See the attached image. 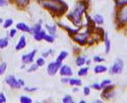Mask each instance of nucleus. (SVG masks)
Listing matches in <instances>:
<instances>
[{
	"instance_id": "obj_1",
	"label": "nucleus",
	"mask_w": 127,
	"mask_h": 103,
	"mask_svg": "<svg viewBox=\"0 0 127 103\" xmlns=\"http://www.w3.org/2000/svg\"><path fill=\"white\" fill-rule=\"evenodd\" d=\"M42 5L58 16H61L68 10V5L63 0H42Z\"/></svg>"
},
{
	"instance_id": "obj_2",
	"label": "nucleus",
	"mask_w": 127,
	"mask_h": 103,
	"mask_svg": "<svg viewBox=\"0 0 127 103\" xmlns=\"http://www.w3.org/2000/svg\"><path fill=\"white\" fill-rule=\"evenodd\" d=\"M87 8H88V2H86V1L78 2L77 5L75 6L74 10L67 15V18L74 25H79L81 23V20H82V18H81L82 14L86 12Z\"/></svg>"
},
{
	"instance_id": "obj_3",
	"label": "nucleus",
	"mask_w": 127,
	"mask_h": 103,
	"mask_svg": "<svg viewBox=\"0 0 127 103\" xmlns=\"http://www.w3.org/2000/svg\"><path fill=\"white\" fill-rule=\"evenodd\" d=\"M90 33H89V30H87L86 33H81V34H74L72 37H73V40L74 42H76L78 45H80V46H82V45H86L87 43H88V38H89V36H90V34H89Z\"/></svg>"
},
{
	"instance_id": "obj_4",
	"label": "nucleus",
	"mask_w": 127,
	"mask_h": 103,
	"mask_svg": "<svg viewBox=\"0 0 127 103\" xmlns=\"http://www.w3.org/2000/svg\"><path fill=\"white\" fill-rule=\"evenodd\" d=\"M127 18V10H126V5L121 7L120 10H118V14H117V20H118V24L120 27L126 24V19Z\"/></svg>"
},
{
	"instance_id": "obj_5",
	"label": "nucleus",
	"mask_w": 127,
	"mask_h": 103,
	"mask_svg": "<svg viewBox=\"0 0 127 103\" xmlns=\"http://www.w3.org/2000/svg\"><path fill=\"white\" fill-rule=\"evenodd\" d=\"M123 61L121 59H117L116 62L114 63V65L111 67L110 69V73L111 74H120L121 72L123 71Z\"/></svg>"
},
{
	"instance_id": "obj_6",
	"label": "nucleus",
	"mask_w": 127,
	"mask_h": 103,
	"mask_svg": "<svg viewBox=\"0 0 127 103\" xmlns=\"http://www.w3.org/2000/svg\"><path fill=\"white\" fill-rule=\"evenodd\" d=\"M61 67V62H52V63L49 64L48 68H47V72L50 76H54L57 71L59 70V68Z\"/></svg>"
},
{
	"instance_id": "obj_7",
	"label": "nucleus",
	"mask_w": 127,
	"mask_h": 103,
	"mask_svg": "<svg viewBox=\"0 0 127 103\" xmlns=\"http://www.w3.org/2000/svg\"><path fill=\"white\" fill-rule=\"evenodd\" d=\"M5 82L7 83V85H8V86H10L11 88L19 89L20 87H22V86L19 85L18 82H17V80L14 78V76H11V75H9V76H8V77L5 79Z\"/></svg>"
},
{
	"instance_id": "obj_8",
	"label": "nucleus",
	"mask_w": 127,
	"mask_h": 103,
	"mask_svg": "<svg viewBox=\"0 0 127 103\" xmlns=\"http://www.w3.org/2000/svg\"><path fill=\"white\" fill-rule=\"evenodd\" d=\"M60 69V75L61 76H64V77H70L72 75V70L69 66L67 65H61V68Z\"/></svg>"
},
{
	"instance_id": "obj_9",
	"label": "nucleus",
	"mask_w": 127,
	"mask_h": 103,
	"mask_svg": "<svg viewBox=\"0 0 127 103\" xmlns=\"http://www.w3.org/2000/svg\"><path fill=\"white\" fill-rule=\"evenodd\" d=\"M37 53V50H34L33 52H31V53L27 54V55H24L23 56V62L25 64H30L32 62L34 61V58H35V55Z\"/></svg>"
},
{
	"instance_id": "obj_10",
	"label": "nucleus",
	"mask_w": 127,
	"mask_h": 103,
	"mask_svg": "<svg viewBox=\"0 0 127 103\" xmlns=\"http://www.w3.org/2000/svg\"><path fill=\"white\" fill-rule=\"evenodd\" d=\"M86 18H87V26H88V30L89 33H92L95 30V28H96V22H95V20H93V18H91L90 15L86 14Z\"/></svg>"
},
{
	"instance_id": "obj_11",
	"label": "nucleus",
	"mask_w": 127,
	"mask_h": 103,
	"mask_svg": "<svg viewBox=\"0 0 127 103\" xmlns=\"http://www.w3.org/2000/svg\"><path fill=\"white\" fill-rule=\"evenodd\" d=\"M26 45H27V42H26V37L23 35L22 37L19 38V40H18V43H17V45H16V47H15V50L16 51H19V50H23L25 47H26Z\"/></svg>"
},
{
	"instance_id": "obj_12",
	"label": "nucleus",
	"mask_w": 127,
	"mask_h": 103,
	"mask_svg": "<svg viewBox=\"0 0 127 103\" xmlns=\"http://www.w3.org/2000/svg\"><path fill=\"white\" fill-rule=\"evenodd\" d=\"M60 25H61L63 28H64V29H66V30H67V33H68V34H69L70 36H73L74 34H76L78 33L79 28L81 27V26H80L79 28H76V29H72V28H70V27H68V26H66V25H64V24H61V23H60Z\"/></svg>"
},
{
	"instance_id": "obj_13",
	"label": "nucleus",
	"mask_w": 127,
	"mask_h": 103,
	"mask_svg": "<svg viewBox=\"0 0 127 103\" xmlns=\"http://www.w3.org/2000/svg\"><path fill=\"white\" fill-rule=\"evenodd\" d=\"M46 35V32L45 30H43V29H41V30H39L38 33H36V34H34V38L36 39V40H42V39H44V36Z\"/></svg>"
},
{
	"instance_id": "obj_14",
	"label": "nucleus",
	"mask_w": 127,
	"mask_h": 103,
	"mask_svg": "<svg viewBox=\"0 0 127 103\" xmlns=\"http://www.w3.org/2000/svg\"><path fill=\"white\" fill-rule=\"evenodd\" d=\"M16 28L19 29V30H23V32H26V33H31V28L24 22H19L16 24Z\"/></svg>"
},
{
	"instance_id": "obj_15",
	"label": "nucleus",
	"mask_w": 127,
	"mask_h": 103,
	"mask_svg": "<svg viewBox=\"0 0 127 103\" xmlns=\"http://www.w3.org/2000/svg\"><path fill=\"white\" fill-rule=\"evenodd\" d=\"M107 71V67L104 65H98L95 67V73L100 74V73H104V72Z\"/></svg>"
},
{
	"instance_id": "obj_16",
	"label": "nucleus",
	"mask_w": 127,
	"mask_h": 103,
	"mask_svg": "<svg viewBox=\"0 0 127 103\" xmlns=\"http://www.w3.org/2000/svg\"><path fill=\"white\" fill-rule=\"evenodd\" d=\"M105 46H106V54H109V52H110V39L108 38V35L107 34H105Z\"/></svg>"
},
{
	"instance_id": "obj_17",
	"label": "nucleus",
	"mask_w": 127,
	"mask_h": 103,
	"mask_svg": "<svg viewBox=\"0 0 127 103\" xmlns=\"http://www.w3.org/2000/svg\"><path fill=\"white\" fill-rule=\"evenodd\" d=\"M94 20H95V22H96L97 24H103L104 23V18L100 14H96V15H95Z\"/></svg>"
},
{
	"instance_id": "obj_18",
	"label": "nucleus",
	"mask_w": 127,
	"mask_h": 103,
	"mask_svg": "<svg viewBox=\"0 0 127 103\" xmlns=\"http://www.w3.org/2000/svg\"><path fill=\"white\" fill-rule=\"evenodd\" d=\"M86 58H83V57H78V58H76V61H75V63H76V66H78V67H81V66H83L84 64H86Z\"/></svg>"
},
{
	"instance_id": "obj_19",
	"label": "nucleus",
	"mask_w": 127,
	"mask_h": 103,
	"mask_svg": "<svg viewBox=\"0 0 127 103\" xmlns=\"http://www.w3.org/2000/svg\"><path fill=\"white\" fill-rule=\"evenodd\" d=\"M81 83H82V82L79 79H70L69 80V84L73 85V86H80Z\"/></svg>"
},
{
	"instance_id": "obj_20",
	"label": "nucleus",
	"mask_w": 127,
	"mask_h": 103,
	"mask_svg": "<svg viewBox=\"0 0 127 103\" xmlns=\"http://www.w3.org/2000/svg\"><path fill=\"white\" fill-rule=\"evenodd\" d=\"M68 56V53H67V52H61V53L59 54V56H58V58H57V62H61V63H62V61L63 60H64L66 57Z\"/></svg>"
},
{
	"instance_id": "obj_21",
	"label": "nucleus",
	"mask_w": 127,
	"mask_h": 103,
	"mask_svg": "<svg viewBox=\"0 0 127 103\" xmlns=\"http://www.w3.org/2000/svg\"><path fill=\"white\" fill-rule=\"evenodd\" d=\"M95 30H96V34H98L100 36V39H102L104 37V35H105L104 29L101 28V27H96V28H95Z\"/></svg>"
},
{
	"instance_id": "obj_22",
	"label": "nucleus",
	"mask_w": 127,
	"mask_h": 103,
	"mask_svg": "<svg viewBox=\"0 0 127 103\" xmlns=\"http://www.w3.org/2000/svg\"><path fill=\"white\" fill-rule=\"evenodd\" d=\"M13 1H14L18 6L24 7V6H26V5H28V4H29L30 0H13Z\"/></svg>"
},
{
	"instance_id": "obj_23",
	"label": "nucleus",
	"mask_w": 127,
	"mask_h": 103,
	"mask_svg": "<svg viewBox=\"0 0 127 103\" xmlns=\"http://www.w3.org/2000/svg\"><path fill=\"white\" fill-rule=\"evenodd\" d=\"M8 46V39L7 38H0V49H4Z\"/></svg>"
},
{
	"instance_id": "obj_24",
	"label": "nucleus",
	"mask_w": 127,
	"mask_h": 103,
	"mask_svg": "<svg viewBox=\"0 0 127 103\" xmlns=\"http://www.w3.org/2000/svg\"><path fill=\"white\" fill-rule=\"evenodd\" d=\"M115 2H116V6L117 7H123L126 5L127 3V0H115Z\"/></svg>"
},
{
	"instance_id": "obj_25",
	"label": "nucleus",
	"mask_w": 127,
	"mask_h": 103,
	"mask_svg": "<svg viewBox=\"0 0 127 103\" xmlns=\"http://www.w3.org/2000/svg\"><path fill=\"white\" fill-rule=\"evenodd\" d=\"M88 72H89V68H88V67L81 68V69L78 71V76H87V75H88Z\"/></svg>"
},
{
	"instance_id": "obj_26",
	"label": "nucleus",
	"mask_w": 127,
	"mask_h": 103,
	"mask_svg": "<svg viewBox=\"0 0 127 103\" xmlns=\"http://www.w3.org/2000/svg\"><path fill=\"white\" fill-rule=\"evenodd\" d=\"M19 101L22 103H32L33 102V100H32L30 97H28V96H22L20 99H19Z\"/></svg>"
},
{
	"instance_id": "obj_27",
	"label": "nucleus",
	"mask_w": 127,
	"mask_h": 103,
	"mask_svg": "<svg viewBox=\"0 0 127 103\" xmlns=\"http://www.w3.org/2000/svg\"><path fill=\"white\" fill-rule=\"evenodd\" d=\"M62 102L63 103H73V100L70 95H65L62 99Z\"/></svg>"
},
{
	"instance_id": "obj_28",
	"label": "nucleus",
	"mask_w": 127,
	"mask_h": 103,
	"mask_svg": "<svg viewBox=\"0 0 127 103\" xmlns=\"http://www.w3.org/2000/svg\"><path fill=\"white\" fill-rule=\"evenodd\" d=\"M46 28L49 30V32H50V34H52V35H54L55 34V33H56V26H50V25H46Z\"/></svg>"
},
{
	"instance_id": "obj_29",
	"label": "nucleus",
	"mask_w": 127,
	"mask_h": 103,
	"mask_svg": "<svg viewBox=\"0 0 127 103\" xmlns=\"http://www.w3.org/2000/svg\"><path fill=\"white\" fill-rule=\"evenodd\" d=\"M44 39L46 40V42H48V43H53L55 40V37L53 36L52 34L51 35H48V34H46L45 36H44Z\"/></svg>"
},
{
	"instance_id": "obj_30",
	"label": "nucleus",
	"mask_w": 127,
	"mask_h": 103,
	"mask_svg": "<svg viewBox=\"0 0 127 103\" xmlns=\"http://www.w3.org/2000/svg\"><path fill=\"white\" fill-rule=\"evenodd\" d=\"M12 22H13L12 19H10V18H9V19H6L5 22H4V24H3V27H4V28H8L9 26H11Z\"/></svg>"
},
{
	"instance_id": "obj_31",
	"label": "nucleus",
	"mask_w": 127,
	"mask_h": 103,
	"mask_svg": "<svg viewBox=\"0 0 127 103\" xmlns=\"http://www.w3.org/2000/svg\"><path fill=\"white\" fill-rule=\"evenodd\" d=\"M111 84V80H104L102 83H101V85H100V87H101V89H103L104 87H106V86H108V85H110Z\"/></svg>"
},
{
	"instance_id": "obj_32",
	"label": "nucleus",
	"mask_w": 127,
	"mask_h": 103,
	"mask_svg": "<svg viewBox=\"0 0 127 103\" xmlns=\"http://www.w3.org/2000/svg\"><path fill=\"white\" fill-rule=\"evenodd\" d=\"M6 67H7L6 63H2L1 65H0V76H1L4 72L6 71Z\"/></svg>"
},
{
	"instance_id": "obj_33",
	"label": "nucleus",
	"mask_w": 127,
	"mask_h": 103,
	"mask_svg": "<svg viewBox=\"0 0 127 103\" xmlns=\"http://www.w3.org/2000/svg\"><path fill=\"white\" fill-rule=\"evenodd\" d=\"M39 30H41V23H38V24H36L35 26H34V28L33 29H31V32H33L34 34H36V33H38Z\"/></svg>"
},
{
	"instance_id": "obj_34",
	"label": "nucleus",
	"mask_w": 127,
	"mask_h": 103,
	"mask_svg": "<svg viewBox=\"0 0 127 103\" xmlns=\"http://www.w3.org/2000/svg\"><path fill=\"white\" fill-rule=\"evenodd\" d=\"M39 67H41V66H44V64H45V60L43 59V58H39L38 60H37V63H36Z\"/></svg>"
},
{
	"instance_id": "obj_35",
	"label": "nucleus",
	"mask_w": 127,
	"mask_h": 103,
	"mask_svg": "<svg viewBox=\"0 0 127 103\" xmlns=\"http://www.w3.org/2000/svg\"><path fill=\"white\" fill-rule=\"evenodd\" d=\"M38 68H39V66H38L37 64H36V65H32L31 68L28 70V72H34V71H37Z\"/></svg>"
},
{
	"instance_id": "obj_36",
	"label": "nucleus",
	"mask_w": 127,
	"mask_h": 103,
	"mask_svg": "<svg viewBox=\"0 0 127 103\" xmlns=\"http://www.w3.org/2000/svg\"><path fill=\"white\" fill-rule=\"evenodd\" d=\"M94 61H95V62H97V63H100V62H103V61H104V59L101 58V57H99V56H97V57H95V58H94Z\"/></svg>"
},
{
	"instance_id": "obj_37",
	"label": "nucleus",
	"mask_w": 127,
	"mask_h": 103,
	"mask_svg": "<svg viewBox=\"0 0 127 103\" xmlns=\"http://www.w3.org/2000/svg\"><path fill=\"white\" fill-rule=\"evenodd\" d=\"M83 94L86 95V96H88L90 94V88L89 87H84L83 88Z\"/></svg>"
},
{
	"instance_id": "obj_38",
	"label": "nucleus",
	"mask_w": 127,
	"mask_h": 103,
	"mask_svg": "<svg viewBox=\"0 0 127 103\" xmlns=\"http://www.w3.org/2000/svg\"><path fill=\"white\" fill-rule=\"evenodd\" d=\"M53 53V52H52V50H49L48 52H45V53H43V54H42V56H43L44 58H46V57H48L50 54H52Z\"/></svg>"
},
{
	"instance_id": "obj_39",
	"label": "nucleus",
	"mask_w": 127,
	"mask_h": 103,
	"mask_svg": "<svg viewBox=\"0 0 127 103\" xmlns=\"http://www.w3.org/2000/svg\"><path fill=\"white\" fill-rule=\"evenodd\" d=\"M5 101H6L5 96H4L2 93H0V103H3V102H5Z\"/></svg>"
},
{
	"instance_id": "obj_40",
	"label": "nucleus",
	"mask_w": 127,
	"mask_h": 103,
	"mask_svg": "<svg viewBox=\"0 0 127 103\" xmlns=\"http://www.w3.org/2000/svg\"><path fill=\"white\" fill-rule=\"evenodd\" d=\"M15 34H16V29H11V30H10V33H9V36L13 37L15 35Z\"/></svg>"
},
{
	"instance_id": "obj_41",
	"label": "nucleus",
	"mask_w": 127,
	"mask_h": 103,
	"mask_svg": "<svg viewBox=\"0 0 127 103\" xmlns=\"http://www.w3.org/2000/svg\"><path fill=\"white\" fill-rule=\"evenodd\" d=\"M8 4V2L6 0H0V6H6Z\"/></svg>"
},
{
	"instance_id": "obj_42",
	"label": "nucleus",
	"mask_w": 127,
	"mask_h": 103,
	"mask_svg": "<svg viewBox=\"0 0 127 103\" xmlns=\"http://www.w3.org/2000/svg\"><path fill=\"white\" fill-rule=\"evenodd\" d=\"M69 80H70V79H68V77H67V78H63V79L61 80V82H62L63 84H67V83H69Z\"/></svg>"
},
{
	"instance_id": "obj_43",
	"label": "nucleus",
	"mask_w": 127,
	"mask_h": 103,
	"mask_svg": "<svg viewBox=\"0 0 127 103\" xmlns=\"http://www.w3.org/2000/svg\"><path fill=\"white\" fill-rule=\"evenodd\" d=\"M92 88H94V89H98V90H101V87H100V85L99 84H93L92 85Z\"/></svg>"
},
{
	"instance_id": "obj_44",
	"label": "nucleus",
	"mask_w": 127,
	"mask_h": 103,
	"mask_svg": "<svg viewBox=\"0 0 127 103\" xmlns=\"http://www.w3.org/2000/svg\"><path fill=\"white\" fill-rule=\"evenodd\" d=\"M36 90H37V88H29V87H26V91H28V92H34Z\"/></svg>"
},
{
	"instance_id": "obj_45",
	"label": "nucleus",
	"mask_w": 127,
	"mask_h": 103,
	"mask_svg": "<svg viewBox=\"0 0 127 103\" xmlns=\"http://www.w3.org/2000/svg\"><path fill=\"white\" fill-rule=\"evenodd\" d=\"M17 82L19 83V85H20V86H25V81H24L23 79H19V80H17Z\"/></svg>"
},
{
	"instance_id": "obj_46",
	"label": "nucleus",
	"mask_w": 127,
	"mask_h": 103,
	"mask_svg": "<svg viewBox=\"0 0 127 103\" xmlns=\"http://www.w3.org/2000/svg\"><path fill=\"white\" fill-rule=\"evenodd\" d=\"M77 91H78V88H74V89H73V92H75V93H76Z\"/></svg>"
},
{
	"instance_id": "obj_47",
	"label": "nucleus",
	"mask_w": 127,
	"mask_h": 103,
	"mask_svg": "<svg viewBox=\"0 0 127 103\" xmlns=\"http://www.w3.org/2000/svg\"><path fill=\"white\" fill-rule=\"evenodd\" d=\"M0 22H2V19H0Z\"/></svg>"
}]
</instances>
